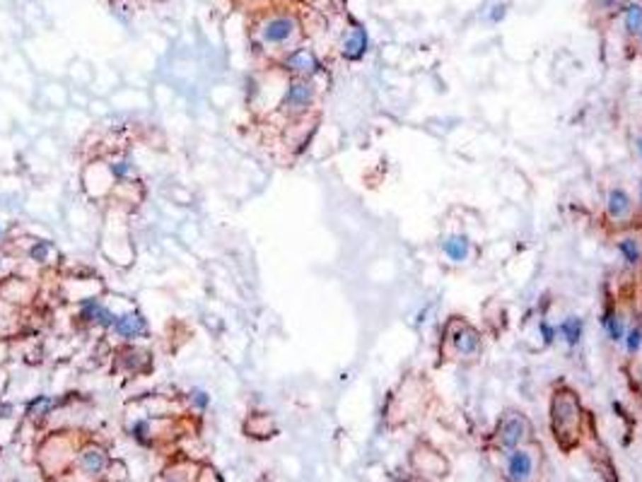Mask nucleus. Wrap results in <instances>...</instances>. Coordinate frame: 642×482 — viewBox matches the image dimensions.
I'll use <instances>...</instances> for the list:
<instances>
[{
    "label": "nucleus",
    "mask_w": 642,
    "mask_h": 482,
    "mask_svg": "<svg viewBox=\"0 0 642 482\" xmlns=\"http://www.w3.org/2000/svg\"><path fill=\"white\" fill-rule=\"evenodd\" d=\"M587 410L582 396L568 381H558L551 386L549 396V427L551 437L563 454H573L585 442Z\"/></svg>",
    "instance_id": "obj_1"
},
{
    "label": "nucleus",
    "mask_w": 642,
    "mask_h": 482,
    "mask_svg": "<svg viewBox=\"0 0 642 482\" xmlns=\"http://www.w3.org/2000/svg\"><path fill=\"white\" fill-rule=\"evenodd\" d=\"M483 352H486V338H483L481 328L462 314L447 316L440 328L437 340L440 364L474 367V364L481 362Z\"/></svg>",
    "instance_id": "obj_2"
},
{
    "label": "nucleus",
    "mask_w": 642,
    "mask_h": 482,
    "mask_svg": "<svg viewBox=\"0 0 642 482\" xmlns=\"http://www.w3.org/2000/svg\"><path fill=\"white\" fill-rule=\"evenodd\" d=\"M534 437V422L529 420V415H524L522 410L508 408L498 415L495 425L488 432L486 446L495 454H510V451L520 449L522 444L532 442Z\"/></svg>",
    "instance_id": "obj_3"
},
{
    "label": "nucleus",
    "mask_w": 642,
    "mask_h": 482,
    "mask_svg": "<svg viewBox=\"0 0 642 482\" xmlns=\"http://www.w3.org/2000/svg\"><path fill=\"white\" fill-rule=\"evenodd\" d=\"M640 215L642 208L638 198L626 186L614 184L604 191V222L611 234L640 227Z\"/></svg>",
    "instance_id": "obj_4"
},
{
    "label": "nucleus",
    "mask_w": 642,
    "mask_h": 482,
    "mask_svg": "<svg viewBox=\"0 0 642 482\" xmlns=\"http://www.w3.org/2000/svg\"><path fill=\"white\" fill-rule=\"evenodd\" d=\"M544 466H546L544 446H541V442L532 439V442L522 444L520 449L505 454L503 480L505 482H539L541 475H544Z\"/></svg>",
    "instance_id": "obj_5"
},
{
    "label": "nucleus",
    "mask_w": 642,
    "mask_h": 482,
    "mask_svg": "<svg viewBox=\"0 0 642 482\" xmlns=\"http://www.w3.org/2000/svg\"><path fill=\"white\" fill-rule=\"evenodd\" d=\"M614 249L618 261L628 273H640L642 270V227L623 229L614 234Z\"/></svg>",
    "instance_id": "obj_6"
},
{
    "label": "nucleus",
    "mask_w": 642,
    "mask_h": 482,
    "mask_svg": "<svg viewBox=\"0 0 642 482\" xmlns=\"http://www.w3.org/2000/svg\"><path fill=\"white\" fill-rule=\"evenodd\" d=\"M314 97H316V90L309 80H302V78L292 80L290 85H287L285 97H282V111H285L287 116L307 114L309 107L314 104Z\"/></svg>",
    "instance_id": "obj_7"
},
{
    "label": "nucleus",
    "mask_w": 642,
    "mask_h": 482,
    "mask_svg": "<svg viewBox=\"0 0 642 482\" xmlns=\"http://www.w3.org/2000/svg\"><path fill=\"white\" fill-rule=\"evenodd\" d=\"M440 254L452 266H466L474 258V241L464 232H449L440 241Z\"/></svg>",
    "instance_id": "obj_8"
},
{
    "label": "nucleus",
    "mask_w": 642,
    "mask_h": 482,
    "mask_svg": "<svg viewBox=\"0 0 642 482\" xmlns=\"http://www.w3.org/2000/svg\"><path fill=\"white\" fill-rule=\"evenodd\" d=\"M630 311H626L621 304L609 302L602 311V328L609 335V340L614 345H623V338H626V328L630 323Z\"/></svg>",
    "instance_id": "obj_9"
},
{
    "label": "nucleus",
    "mask_w": 642,
    "mask_h": 482,
    "mask_svg": "<svg viewBox=\"0 0 642 482\" xmlns=\"http://www.w3.org/2000/svg\"><path fill=\"white\" fill-rule=\"evenodd\" d=\"M294 34H297V20L290 15H280V17H273V20H268L266 25L261 29V37L266 44L270 46H282L287 44Z\"/></svg>",
    "instance_id": "obj_10"
},
{
    "label": "nucleus",
    "mask_w": 642,
    "mask_h": 482,
    "mask_svg": "<svg viewBox=\"0 0 642 482\" xmlns=\"http://www.w3.org/2000/svg\"><path fill=\"white\" fill-rule=\"evenodd\" d=\"M285 68L297 75V78L309 80V78H314L316 73H321V61L316 58L314 51L297 49L285 58Z\"/></svg>",
    "instance_id": "obj_11"
},
{
    "label": "nucleus",
    "mask_w": 642,
    "mask_h": 482,
    "mask_svg": "<svg viewBox=\"0 0 642 482\" xmlns=\"http://www.w3.org/2000/svg\"><path fill=\"white\" fill-rule=\"evenodd\" d=\"M618 17L623 22V37H626V41L638 46L642 32V0H628Z\"/></svg>",
    "instance_id": "obj_12"
},
{
    "label": "nucleus",
    "mask_w": 642,
    "mask_h": 482,
    "mask_svg": "<svg viewBox=\"0 0 642 482\" xmlns=\"http://www.w3.org/2000/svg\"><path fill=\"white\" fill-rule=\"evenodd\" d=\"M369 49V37H367V29L355 25L345 34L343 46H340V54H343L345 61H360V58L367 54Z\"/></svg>",
    "instance_id": "obj_13"
},
{
    "label": "nucleus",
    "mask_w": 642,
    "mask_h": 482,
    "mask_svg": "<svg viewBox=\"0 0 642 482\" xmlns=\"http://www.w3.org/2000/svg\"><path fill=\"white\" fill-rule=\"evenodd\" d=\"M80 316L85 321L97 323V326H102V328H114V321H116V316L111 314L102 302H97V299H87V302H82L80 304Z\"/></svg>",
    "instance_id": "obj_14"
},
{
    "label": "nucleus",
    "mask_w": 642,
    "mask_h": 482,
    "mask_svg": "<svg viewBox=\"0 0 642 482\" xmlns=\"http://www.w3.org/2000/svg\"><path fill=\"white\" fill-rule=\"evenodd\" d=\"M114 333H119L121 338H126V340H133V338H140V335L147 333V323L140 314H123V316H116Z\"/></svg>",
    "instance_id": "obj_15"
},
{
    "label": "nucleus",
    "mask_w": 642,
    "mask_h": 482,
    "mask_svg": "<svg viewBox=\"0 0 642 482\" xmlns=\"http://www.w3.org/2000/svg\"><path fill=\"white\" fill-rule=\"evenodd\" d=\"M630 357H635L642 350V316L633 314L630 316V323L626 328V338H623V345Z\"/></svg>",
    "instance_id": "obj_16"
},
{
    "label": "nucleus",
    "mask_w": 642,
    "mask_h": 482,
    "mask_svg": "<svg viewBox=\"0 0 642 482\" xmlns=\"http://www.w3.org/2000/svg\"><path fill=\"white\" fill-rule=\"evenodd\" d=\"M628 0H589V13H592L594 20H611V17L621 15L623 5Z\"/></svg>",
    "instance_id": "obj_17"
},
{
    "label": "nucleus",
    "mask_w": 642,
    "mask_h": 482,
    "mask_svg": "<svg viewBox=\"0 0 642 482\" xmlns=\"http://www.w3.org/2000/svg\"><path fill=\"white\" fill-rule=\"evenodd\" d=\"M558 333H561V338L570 345V348H575V345L582 340V333H585L582 319H577V316H568V319L558 326Z\"/></svg>",
    "instance_id": "obj_18"
},
{
    "label": "nucleus",
    "mask_w": 642,
    "mask_h": 482,
    "mask_svg": "<svg viewBox=\"0 0 642 482\" xmlns=\"http://www.w3.org/2000/svg\"><path fill=\"white\" fill-rule=\"evenodd\" d=\"M80 463L87 475H99L104 470V466H107V456H104L99 449H87L85 454H82Z\"/></svg>",
    "instance_id": "obj_19"
},
{
    "label": "nucleus",
    "mask_w": 642,
    "mask_h": 482,
    "mask_svg": "<svg viewBox=\"0 0 642 482\" xmlns=\"http://www.w3.org/2000/svg\"><path fill=\"white\" fill-rule=\"evenodd\" d=\"M49 251H51V244L49 241H37V244L29 249V256L34 258V261H39V263H44L46 261V256H49Z\"/></svg>",
    "instance_id": "obj_20"
},
{
    "label": "nucleus",
    "mask_w": 642,
    "mask_h": 482,
    "mask_svg": "<svg viewBox=\"0 0 642 482\" xmlns=\"http://www.w3.org/2000/svg\"><path fill=\"white\" fill-rule=\"evenodd\" d=\"M131 162H126V160H121V162H114L111 164V174L116 176V179H123V176H128L131 174Z\"/></svg>",
    "instance_id": "obj_21"
},
{
    "label": "nucleus",
    "mask_w": 642,
    "mask_h": 482,
    "mask_svg": "<svg viewBox=\"0 0 642 482\" xmlns=\"http://www.w3.org/2000/svg\"><path fill=\"white\" fill-rule=\"evenodd\" d=\"M630 145H633V155H635V160H638V164L642 167V131H638L633 135V140H630Z\"/></svg>",
    "instance_id": "obj_22"
},
{
    "label": "nucleus",
    "mask_w": 642,
    "mask_h": 482,
    "mask_svg": "<svg viewBox=\"0 0 642 482\" xmlns=\"http://www.w3.org/2000/svg\"><path fill=\"white\" fill-rule=\"evenodd\" d=\"M193 401H196L198 408H205V405H208V396H205V393H201V391H196V393H193Z\"/></svg>",
    "instance_id": "obj_23"
},
{
    "label": "nucleus",
    "mask_w": 642,
    "mask_h": 482,
    "mask_svg": "<svg viewBox=\"0 0 642 482\" xmlns=\"http://www.w3.org/2000/svg\"><path fill=\"white\" fill-rule=\"evenodd\" d=\"M638 203H640V208H642V179L638 181Z\"/></svg>",
    "instance_id": "obj_24"
},
{
    "label": "nucleus",
    "mask_w": 642,
    "mask_h": 482,
    "mask_svg": "<svg viewBox=\"0 0 642 482\" xmlns=\"http://www.w3.org/2000/svg\"><path fill=\"white\" fill-rule=\"evenodd\" d=\"M638 51H640V56H642V32H640V39H638Z\"/></svg>",
    "instance_id": "obj_25"
},
{
    "label": "nucleus",
    "mask_w": 642,
    "mask_h": 482,
    "mask_svg": "<svg viewBox=\"0 0 642 482\" xmlns=\"http://www.w3.org/2000/svg\"><path fill=\"white\" fill-rule=\"evenodd\" d=\"M0 234H3V229H0Z\"/></svg>",
    "instance_id": "obj_26"
}]
</instances>
